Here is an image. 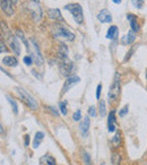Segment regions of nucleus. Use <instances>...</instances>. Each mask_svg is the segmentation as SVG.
Wrapping results in <instances>:
<instances>
[{
	"instance_id": "obj_8",
	"label": "nucleus",
	"mask_w": 147,
	"mask_h": 165,
	"mask_svg": "<svg viewBox=\"0 0 147 165\" xmlns=\"http://www.w3.org/2000/svg\"><path fill=\"white\" fill-rule=\"evenodd\" d=\"M0 5H1V9H2V11H3L7 16H11V15H14V12H15L14 5H15V3H14L11 0H1Z\"/></svg>"
},
{
	"instance_id": "obj_3",
	"label": "nucleus",
	"mask_w": 147,
	"mask_h": 165,
	"mask_svg": "<svg viewBox=\"0 0 147 165\" xmlns=\"http://www.w3.org/2000/svg\"><path fill=\"white\" fill-rule=\"evenodd\" d=\"M15 89L17 90L18 95L20 96V98L26 103V105H27L30 109H32V110H36V109L39 107L37 102L35 101V98H34V97H33L28 92H26L24 88H20V87H16Z\"/></svg>"
},
{
	"instance_id": "obj_23",
	"label": "nucleus",
	"mask_w": 147,
	"mask_h": 165,
	"mask_svg": "<svg viewBox=\"0 0 147 165\" xmlns=\"http://www.w3.org/2000/svg\"><path fill=\"white\" fill-rule=\"evenodd\" d=\"M98 113L102 118L105 117V114H106V107H105V102L104 101H101L100 104H98Z\"/></svg>"
},
{
	"instance_id": "obj_14",
	"label": "nucleus",
	"mask_w": 147,
	"mask_h": 165,
	"mask_svg": "<svg viewBox=\"0 0 147 165\" xmlns=\"http://www.w3.org/2000/svg\"><path fill=\"white\" fill-rule=\"evenodd\" d=\"M48 15L53 20H60V22L64 20L62 19V15H61V12H60L59 9H49L48 10Z\"/></svg>"
},
{
	"instance_id": "obj_27",
	"label": "nucleus",
	"mask_w": 147,
	"mask_h": 165,
	"mask_svg": "<svg viewBox=\"0 0 147 165\" xmlns=\"http://www.w3.org/2000/svg\"><path fill=\"white\" fill-rule=\"evenodd\" d=\"M80 119H81V112H80V110H77V111L74 113L73 120L74 121H79Z\"/></svg>"
},
{
	"instance_id": "obj_34",
	"label": "nucleus",
	"mask_w": 147,
	"mask_h": 165,
	"mask_svg": "<svg viewBox=\"0 0 147 165\" xmlns=\"http://www.w3.org/2000/svg\"><path fill=\"white\" fill-rule=\"evenodd\" d=\"M49 110H50V111H51V112H52V113H53L54 115H57V117L59 115V113H58V111H56V109H54V107H52V106H50V107H49Z\"/></svg>"
},
{
	"instance_id": "obj_15",
	"label": "nucleus",
	"mask_w": 147,
	"mask_h": 165,
	"mask_svg": "<svg viewBox=\"0 0 147 165\" xmlns=\"http://www.w3.org/2000/svg\"><path fill=\"white\" fill-rule=\"evenodd\" d=\"M2 62L3 65L8 66V67H16L18 65V61L15 57H11V56H6L3 59H2Z\"/></svg>"
},
{
	"instance_id": "obj_30",
	"label": "nucleus",
	"mask_w": 147,
	"mask_h": 165,
	"mask_svg": "<svg viewBox=\"0 0 147 165\" xmlns=\"http://www.w3.org/2000/svg\"><path fill=\"white\" fill-rule=\"evenodd\" d=\"M24 62H25L27 66L32 65V62H33V59H32V57H31V56H27V57H25V58H24Z\"/></svg>"
},
{
	"instance_id": "obj_32",
	"label": "nucleus",
	"mask_w": 147,
	"mask_h": 165,
	"mask_svg": "<svg viewBox=\"0 0 147 165\" xmlns=\"http://www.w3.org/2000/svg\"><path fill=\"white\" fill-rule=\"evenodd\" d=\"M127 113H128V106H125V107L119 112V115H120V117H125Z\"/></svg>"
},
{
	"instance_id": "obj_1",
	"label": "nucleus",
	"mask_w": 147,
	"mask_h": 165,
	"mask_svg": "<svg viewBox=\"0 0 147 165\" xmlns=\"http://www.w3.org/2000/svg\"><path fill=\"white\" fill-rule=\"evenodd\" d=\"M119 96H120V74L116 73L113 82H112V85L110 86V89H109L108 97H109L110 102H116V101H118Z\"/></svg>"
},
{
	"instance_id": "obj_29",
	"label": "nucleus",
	"mask_w": 147,
	"mask_h": 165,
	"mask_svg": "<svg viewBox=\"0 0 147 165\" xmlns=\"http://www.w3.org/2000/svg\"><path fill=\"white\" fill-rule=\"evenodd\" d=\"M83 158H84V161H85L86 165H91V158H89V155H88L87 153H84Z\"/></svg>"
},
{
	"instance_id": "obj_28",
	"label": "nucleus",
	"mask_w": 147,
	"mask_h": 165,
	"mask_svg": "<svg viewBox=\"0 0 147 165\" xmlns=\"http://www.w3.org/2000/svg\"><path fill=\"white\" fill-rule=\"evenodd\" d=\"M88 114H89L91 117H93V118L96 115V110H95L94 106H89V107H88Z\"/></svg>"
},
{
	"instance_id": "obj_12",
	"label": "nucleus",
	"mask_w": 147,
	"mask_h": 165,
	"mask_svg": "<svg viewBox=\"0 0 147 165\" xmlns=\"http://www.w3.org/2000/svg\"><path fill=\"white\" fill-rule=\"evenodd\" d=\"M9 46L15 52L16 56H19L20 54V46H19V43H18L16 36H12V35L9 36Z\"/></svg>"
},
{
	"instance_id": "obj_17",
	"label": "nucleus",
	"mask_w": 147,
	"mask_h": 165,
	"mask_svg": "<svg viewBox=\"0 0 147 165\" xmlns=\"http://www.w3.org/2000/svg\"><path fill=\"white\" fill-rule=\"evenodd\" d=\"M118 27L117 26H114V25H112L109 29H108V32H106V39H109V40H116L117 37H118Z\"/></svg>"
},
{
	"instance_id": "obj_16",
	"label": "nucleus",
	"mask_w": 147,
	"mask_h": 165,
	"mask_svg": "<svg viewBox=\"0 0 147 165\" xmlns=\"http://www.w3.org/2000/svg\"><path fill=\"white\" fill-rule=\"evenodd\" d=\"M108 128L110 132H113L116 130V117H114V111L110 112L109 114V120H108Z\"/></svg>"
},
{
	"instance_id": "obj_36",
	"label": "nucleus",
	"mask_w": 147,
	"mask_h": 165,
	"mask_svg": "<svg viewBox=\"0 0 147 165\" xmlns=\"http://www.w3.org/2000/svg\"><path fill=\"white\" fill-rule=\"evenodd\" d=\"M2 51L5 52V51H7V49L5 48V45H3V43H1V42H0V52H2Z\"/></svg>"
},
{
	"instance_id": "obj_38",
	"label": "nucleus",
	"mask_w": 147,
	"mask_h": 165,
	"mask_svg": "<svg viewBox=\"0 0 147 165\" xmlns=\"http://www.w3.org/2000/svg\"><path fill=\"white\" fill-rule=\"evenodd\" d=\"M0 134H3V128H2V124L0 123Z\"/></svg>"
},
{
	"instance_id": "obj_20",
	"label": "nucleus",
	"mask_w": 147,
	"mask_h": 165,
	"mask_svg": "<svg viewBox=\"0 0 147 165\" xmlns=\"http://www.w3.org/2000/svg\"><path fill=\"white\" fill-rule=\"evenodd\" d=\"M40 162H41V164H43V165H57L56 160H54L52 156H50V155H44V156H42V157L40 158Z\"/></svg>"
},
{
	"instance_id": "obj_13",
	"label": "nucleus",
	"mask_w": 147,
	"mask_h": 165,
	"mask_svg": "<svg viewBox=\"0 0 147 165\" xmlns=\"http://www.w3.org/2000/svg\"><path fill=\"white\" fill-rule=\"evenodd\" d=\"M127 18H128V20H129V23H130L131 31H134L135 33L139 32V25H138V23H137V17H136V15H134V14H128V15H127Z\"/></svg>"
},
{
	"instance_id": "obj_37",
	"label": "nucleus",
	"mask_w": 147,
	"mask_h": 165,
	"mask_svg": "<svg viewBox=\"0 0 147 165\" xmlns=\"http://www.w3.org/2000/svg\"><path fill=\"white\" fill-rule=\"evenodd\" d=\"M114 3H117V5H119V3H121V0H112Z\"/></svg>"
},
{
	"instance_id": "obj_5",
	"label": "nucleus",
	"mask_w": 147,
	"mask_h": 165,
	"mask_svg": "<svg viewBox=\"0 0 147 165\" xmlns=\"http://www.w3.org/2000/svg\"><path fill=\"white\" fill-rule=\"evenodd\" d=\"M31 43H32V46H30V45H28L27 51H30V54H31V57H32L33 61H35V64H36V65H39V66L43 65V58H42V56H41V53H40L39 46L35 44V42H34L33 40L31 41Z\"/></svg>"
},
{
	"instance_id": "obj_31",
	"label": "nucleus",
	"mask_w": 147,
	"mask_h": 165,
	"mask_svg": "<svg viewBox=\"0 0 147 165\" xmlns=\"http://www.w3.org/2000/svg\"><path fill=\"white\" fill-rule=\"evenodd\" d=\"M101 89H102V84H98V85H97V88H96V98H97V100L100 98Z\"/></svg>"
},
{
	"instance_id": "obj_22",
	"label": "nucleus",
	"mask_w": 147,
	"mask_h": 165,
	"mask_svg": "<svg viewBox=\"0 0 147 165\" xmlns=\"http://www.w3.org/2000/svg\"><path fill=\"white\" fill-rule=\"evenodd\" d=\"M7 100H8L9 104L11 105V107H12V111H14V113H15V114H18V105H17L16 101H15L14 98H11L10 96H7Z\"/></svg>"
},
{
	"instance_id": "obj_2",
	"label": "nucleus",
	"mask_w": 147,
	"mask_h": 165,
	"mask_svg": "<svg viewBox=\"0 0 147 165\" xmlns=\"http://www.w3.org/2000/svg\"><path fill=\"white\" fill-rule=\"evenodd\" d=\"M65 9L68 10L73 15L74 19L77 24H81L84 22V15H83V8L79 3H69L65 6Z\"/></svg>"
},
{
	"instance_id": "obj_41",
	"label": "nucleus",
	"mask_w": 147,
	"mask_h": 165,
	"mask_svg": "<svg viewBox=\"0 0 147 165\" xmlns=\"http://www.w3.org/2000/svg\"><path fill=\"white\" fill-rule=\"evenodd\" d=\"M146 78H147V71H146Z\"/></svg>"
},
{
	"instance_id": "obj_10",
	"label": "nucleus",
	"mask_w": 147,
	"mask_h": 165,
	"mask_svg": "<svg viewBox=\"0 0 147 165\" xmlns=\"http://www.w3.org/2000/svg\"><path fill=\"white\" fill-rule=\"evenodd\" d=\"M80 82V78L78 76H72V77H68L66 79V82L64 85V88H62V93H67L73 86H75L76 84Z\"/></svg>"
},
{
	"instance_id": "obj_25",
	"label": "nucleus",
	"mask_w": 147,
	"mask_h": 165,
	"mask_svg": "<svg viewBox=\"0 0 147 165\" xmlns=\"http://www.w3.org/2000/svg\"><path fill=\"white\" fill-rule=\"evenodd\" d=\"M131 2H133V5H134L136 8H138V9H142L143 6H144V0H131Z\"/></svg>"
},
{
	"instance_id": "obj_4",
	"label": "nucleus",
	"mask_w": 147,
	"mask_h": 165,
	"mask_svg": "<svg viewBox=\"0 0 147 165\" xmlns=\"http://www.w3.org/2000/svg\"><path fill=\"white\" fill-rule=\"evenodd\" d=\"M52 33H53L54 37H65L68 41H74L75 40V35H74L73 33L68 28H66L64 26H60L59 24L53 25Z\"/></svg>"
},
{
	"instance_id": "obj_33",
	"label": "nucleus",
	"mask_w": 147,
	"mask_h": 165,
	"mask_svg": "<svg viewBox=\"0 0 147 165\" xmlns=\"http://www.w3.org/2000/svg\"><path fill=\"white\" fill-rule=\"evenodd\" d=\"M134 51H135V48H133V49L130 50V52H128V53H127V57L125 58V60H128V59L131 57V54H133V52H134Z\"/></svg>"
},
{
	"instance_id": "obj_6",
	"label": "nucleus",
	"mask_w": 147,
	"mask_h": 165,
	"mask_svg": "<svg viewBox=\"0 0 147 165\" xmlns=\"http://www.w3.org/2000/svg\"><path fill=\"white\" fill-rule=\"evenodd\" d=\"M59 70L62 76H69L74 71V64L67 59H62V61L59 65Z\"/></svg>"
},
{
	"instance_id": "obj_24",
	"label": "nucleus",
	"mask_w": 147,
	"mask_h": 165,
	"mask_svg": "<svg viewBox=\"0 0 147 165\" xmlns=\"http://www.w3.org/2000/svg\"><path fill=\"white\" fill-rule=\"evenodd\" d=\"M59 109H60V111H61V113L64 114V115H66L67 114V101H62V102H60L59 103Z\"/></svg>"
},
{
	"instance_id": "obj_39",
	"label": "nucleus",
	"mask_w": 147,
	"mask_h": 165,
	"mask_svg": "<svg viewBox=\"0 0 147 165\" xmlns=\"http://www.w3.org/2000/svg\"><path fill=\"white\" fill-rule=\"evenodd\" d=\"M11 1H12L14 3H17V1H18V0H11Z\"/></svg>"
},
{
	"instance_id": "obj_18",
	"label": "nucleus",
	"mask_w": 147,
	"mask_h": 165,
	"mask_svg": "<svg viewBox=\"0 0 147 165\" xmlns=\"http://www.w3.org/2000/svg\"><path fill=\"white\" fill-rule=\"evenodd\" d=\"M68 52H69V51H68L67 45L64 44V43H60V45H59V48H58V56H59L61 59H67Z\"/></svg>"
},
{
	"instance_id": "obj_19",
	"label": "nucleus",
	"mask_w": 147,
	"mask_h": 165,
	"mask_svg": "<svg viewBox=\"0 0 147 165\" xmlns=\"http://www.w3.org/2000/svg\"><path fill=\"white\" fill-rule=\"evenodd\" d=\"M43 138H44V132L37 131V132L35 134V138H34V141H33V147H34V148H37V147L41 145Z\"/></svg>"
},
{
	"instance_id": "obj_26",
	"label": "nucleus",
	"mask_w": 147,
	"mask_h": 165,
	"mask_svg": "<svg viewBox=\"0 0 147 165\" xmlns=\"http://www.w3.org/2000/svg\"><path fill=\"white\" fill-rule=\"evenodd\" d=\"M112 143L114 144L116 147H118V146L120 145V132H117V134H116L114 138L112 139Z\"/></svg>"
},
{
	"instance_id": "obj_21",
	"label": "nucleus",
	"mask_w": 147,
	"mask_h": 165,
	"mask_svg": "<svg viewBox=\"0 0 147 165\" xmlns=\"http://www.w3.org/2000/svg\"><path fill=\"white\" fill-rule=\"evenodd\" d=\"M136 40V35H135V32L134 31H129L127 36H125L122 39V43L123 44H131L134 41Z\"/></svg>"
},
{
	"instance_id": "obj_35",
	"label": "nucleus",
	"mask_w": 147,
	"mask_h": 165,
	"mask_svg": "<svg viewBox=\"0 0 147 165\" xmlns=\"http://www.w3.org/2000/svg\"><path fill=\"white\" fill-rule=\"evenodd\" d=\"M28 143H30V136L26 135L25 136V146H28Z\"/></svg>"
},
{
	"instance_id": "obj_7",
	"label": "nucleus",
	"mask_w": 147,
	"mask_h": 165,
	"mask_svg": "<svg viewBox=\"0 0 147 165\" xmlns=\"http://www.w3.org/2000/svg\"><path fill=\"white\" fill-rule=\"evenodd\" d=\"M28 9H30L34 20L37 22V20H40L42 18V9H41L40 5H37V2H33L32 1V3H30V6H28Z\"/></svg>"
},
{
	"instance_id": "obj_11",
	"label": "nucleus",
	"mask_w": 147,
	"mask_h": 165,
	"mask_svg": "<svg viewBox=\"0 0 147 165\" xmlns=\"http://www.w3.org/2000/svg\"><path fill=\"white\" fill-rule=\"evenodd\" d=\"M97 19L101 23H111L112 20V15L108 9H102L98 14H97Z\"/></svg>"
},
{
	"instance_id": "obj_9",
	"label": "nucleus",
	"mask_w": 147,
	"mask_h": 165,
	"mask_svg": "<svg viewBox=\"0 0 147 165\" xmlns=\"http://www.w3.org/2000/svg\"><path fill=\"white\" fill-rule=\"evenodd\" d=\"M89 126H91V119L88 115L84 117V119L81 120L80 124H79V130L83 137H86L88 135V130H89Z\"/></svg>"
},
{
	"instance_id": "obj_40",
	"label": "nucleus",
	"mask_w": 147,
	"mask_h": 165,
	"mask_svg": "<svg viewBox=\"0 0 147 165\" xmlns=\"http://www.w3.org/2000/svg\"><path fill=\"white\" fill-rule=\"evenodd\" d=\"M31 1H33V2H39V0H31Z\"/></svg>"
}]
</instances>
